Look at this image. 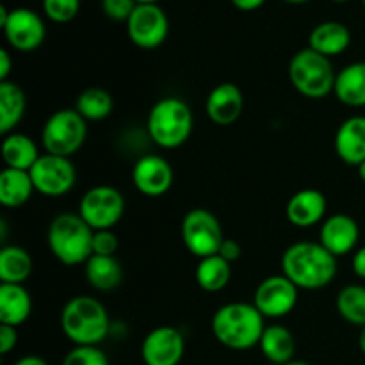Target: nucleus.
<instances>
[{"instance_id": "nucleus-48", "label": "nucleus", "mask_w": 365, "mask_h": 365, "mask_svg": "<svg viewBox=\"0 0 365 365\" xmlns=\"http://www.w3.org/2000/svg\"><path fill=\"white\" fill-rule=\"evenodd\" d=\"M362 4H364V9H365V0H362Z\"/></svg>"}, {"instance_id": "nucleus-27", "label": "nucleus", "mask_w": 365, "mask_h": 365, "mask_svg": "<svg viewBox=\"0 0 365 365\" xmlns=\"http://www.w3.org/2000/svg\"><path fill=\"white\" fill-rule=\"evenodd\" d=\"M84 273L89 285L102 292L114 291L116 287H120L121 280H123V267L118 262L116 257L93 255L84 264Z\"/></svg>"}, {"instance_id": "nucleus-26", "label": "nucleus", "mask_w": 365, "mask_h": 365, "mask_svg": "<svg viewBox=\"0 0 365 365\" xmlns=\"http://www.w3.org/2000/svg\"><path fill=\"white\" fill-rule=\"evenodd\" d=\"M27 109L25 93L16 82H0V134L14 132Z\"/></svg>"}, {"instance_id": "nucleus-35", "label": "nucleus", "mask_w": 365, "mask_h": 365, "mask_svg": "<svg viewBox=\"0 0 365 365\" xmlns=\"http://www.w3.org/2000/svg\"><path fill=\"white\" fill-rule=\"evenodd\" d=\"M135 6V0H102L103 14L114 21H127L134 13Z\"/></svg>"}, {"instance_id": "nucleus-14", "label": "nucleus", "mask_w": 365, "mask_h": 365, "mask_svg": "<svg viewBox=\"0 0 365 365\" xmlns=\"http://www.w3.org/2000/svg\"><path fill=\"white\" fill-rule=\"evenodd\" d=\"M185 341L180 330L173 327H157L141 344L145 365H178L184 359Z\"/></svg>"}, {"instance_id": "nucleus-12", "label": "nucleus", "mask_w": 365, "mask_h": 365, "mask_svg": "<svg viewBox=\"0 0 365 365\" xmlns=\"http://www.w3.org/2000/svg\"><path fill=\"white\" fill-rule=\"evenodd\" d=\"M299 289L285 274H273L260 282L253 294V305L264 317L280 319L296 309Z\"/></svg>"}, {"instance_id": "nucleus-38", "label": "nucleus", "mask_w": 365, "mask_h": 365, "mask_svg": "<svg viewBox=\"0 0 365 365\" xmlns=\"http://www.w3.org/2000/svg\"><path fill=\"white\" fill-rule=\"evenodd\" d=\"M351 266H353V273H355L359 278H362V280H365V246L356 250L355 255H353Z\"/></svg>"}, {"instance_id": "nucleus-21", "label": "nucleus", "mask_w": 365, "mask_h": 365, "mask_svg": "<svg viewBox=\"0 0 365 365\" xmlns=\"http://www.w3.org/2000/svg\"><path fill=\"white\" fill-rule=\"evenodd\" d=\"M31 292L18 284L0 285V324L18 328L31 317Z\"/></svg>"}, {"instance_id": "nucleus-33", "label": "nucleus", "mask_w": 365, "mask_h": 365, "mask_svg": "<svg viewBox=\"0 0 365 365\" xmlns=\"http://www.w3.org/2000/svg\"><path fill=\"white\" fill-rule=\"evenodd\" d=\"M81 0H43V11L46 18L56 24H68L77 16Z\"/></svg>"}, {"instance_id": "nucleus-7", "label": "nucleus", "mask_w": 365, "mask_h": 365, "mask_svg": "<svg viewBox=\"0 0 365 365\" xmlns=\"http://www.w3.org/2000/svg\"><path fill=\"white\" fill-rule=\"evenodd\" d=\"M88 138V121L75 109H59L45 121L41 141L45 153L71 157Z\"/></svg>"}, {"instance_id": "nucleus-36", "label": "nucleus", "mask_w": 365, "mask_h": 365, "mask_svg": "<svg viewBox=\"0 0 365 365\" xmlns=\"http://www.w3.org/2000/svg\"><path fill=\"white\" fill-rule=\"evenodd\" d=\"M18 344V331L9 324H0V353L9 355Z\"/></svg>"}, {"instance_id": "nucleus-23", "label": "nucleus", "mask_w": 365, "mask_h": 365, "mask_svg": "<svg viewBox=\"0 0 365 365\" xmlns=\"http://www.w3.org/2000/svg\"><path fill=\"white\" fill-rule=\"evenodd\" d=\"M334 95L348 107H365V61L348 64L339 71Z\"/></svg>"}, {"instance_id": "nucleus-44", "label": "nucleus", "mask_w": 365, "mask_h": 365, "mask_svg": "<svg viewBox=\"0 0 365 365\" xmlns=\"http://www.w3.org/2000/svg\"><path fill=\"white\" fill-rule=\"evenodd\" d=\"M285 365H310V364L302 362V360H292V362H289V364H285Z\"/></svg>"}, {"instance_id": "nucleus-24", "label": "nucleus", "mask_w": 365, "mask_h": 365, "mask_svg": "<svg viewBox=\"0 0 365 365\" xmlns=\"http://www.w3.org/2000/svg\"><path fill=\"white\" fill-rule=\"evenodd\" d=\"M34 184L29 171L4 168L0 173V203L6 209L25 205L34 195Z\"/></svg>"}, {"instance_id": "nucleus-31", "label": "nucleus", "mask_w": 365, "mask_h": 365, "mask_svg": "<svg viewBox=\"0 0 365 365\" xmlns=\"http://www.w3.org/2000/svg\"><path fill=\"white\" fill-rule=\"evenodd\" d=\"M337 314L349 324L365 327V287L364 285H346L339 291L335 299Z\"/></svg>"}, {"instance_id": "nucleus-8", "label": "nucleus", "mask_w": 365, "mask_h": 365, "mask_svg": "<svg viewBox=\"0 0 365 365\" xmlns=\"http://www.w3.org/2000/svg\"><path fill=\"white\" fill-rule=\"evenodd\" d=\"M180 234L185 250L198 260L217 255L225 241L220 220L214 216V212L202 209V207L185 214L182 220Z\"/></svg>"}, {"instance_id": "nucleus-32", "label": "nucleus", "mask_w": 365, "mask_h": 365, "mask_svg": "<svg viewBox=\"0 0 365 365\" xmlns=\"http://www.w3.org/2000/svg\"><path fill=\"white\" fill-rule=\"evenodd\" d=\"M61 365H109V359L98 346H75Z\"/></svg>"}, {"instance_id": "nucleus-34", "label": "nucleus", "mask_w": 365, "mask_h": 365, "mask_svg": "<svg viewBox=\"0 0 365 365\" xmlns=\"http://www.w3.org/2000/svg\"><path fill=\"white\" fill-rule=\"evenodd\" d=\"M118 248H120V241L113 230H95V234H93V255L114 257Z\"/></svg>"}, {"instance_id": "nucleus-13", "label": "nucleus", "mask_w": 365, "mask_h": 365, "mask_svg": "<svg viewBox=\"0 0 365 365\" xmlns=\"http://www.w3.org/2000/svg\"><path fill=\"white\" fill-rule=\"evenodd\" d=\"M0 29L4 31L11 48L18 52H34L46 38V27L43 18L27 7H16L9 11Z\"/></svg>"}, {"instance_id": "nucleus-46", "label": "nucleus", "mask_w": 365, "mask_h": 365, "mask_svg": "<svg viewBox=\"0 0 365 365\" xmlns=\"http://www.w3.org/2000/svg\"><path fill=\"white\" fill-rule=\"evenodd\" d=\"M285 2H291V4H305L309 0H285Z\"/></svg>"}, {"instance_id": "nucleus-22", "label": "nucleus", "mask_w": 365, "mask_h": 365, "mask_svg": "<svg viewBox=\"0 0 365 365\" xmlns=\"http://www.w3.org/2000/svg\"><path fill=\"white\" fill-rule=\"evenodd\" d=\"M264 359L274 365H285L294 360L296 339L284 324H271L264 330L259 344Z\"/></svg>"}, {"instance_id": "nucleus-28", "label": "nucleus", "mask_w": 365, "mask_h": 365, "mask_svg": "<svg viewBox=\"0 0 365 365\" xmlns=\"http://www.w3.org/2000/svg\"><path fill=\"white\" fill-rule=\"evenodd\" d=\"M32 257L21 246H4L0 250V282L24 285L32 274Z\"/></svg>"}, {"instance_id": "nucleus-47", "label": "nucleus", "mask_w": 365, "mask_h": 365, "mask_svg": "<svg viewBox=\"0 0 365 365\" xmlns=\"http://www.w3.org/2000/svg\"><path fill=\"white\" fill-rule=\"evenodd\" d=\"M334 2H339V4H342V2H348V0H334Z\"/></svg>"}, {"instance_id": "nucleus-19", "label": "nucleus", "mask_w": 365, "mask_h": 365, "mask_svg": "<svg viewBox=\"0 0 365 365\" xmlns=\"http://www.w3.org/2000/svg\"><path fill=\"white\" fill-rule=\"evenodd\" d=\"M334 148L348 166L359 168L365 163V116H351L342 121L335 132Z\"/></svg>"}, {"instance_id": "nucleus-37", "label": "nucleus", "mask_w": 365, "mask_h": 365, "mask_svg": "<svg viewBox=\"0 0 365 365\" xmlns=\"http://www.w3.org/2000/svg\"><path fill=\"white\" fill-rule=\"evenodd\" d=\"M241 253H242V248H241V245L235 241V239L225 237V241H223V245H221L217 255H221L225 260H228V262L232 264V262H235L239 257H241Z\"/></svg>"}, {"instance_id": "nucleus-39", "label": "nucleus", "mask_w": 365, "mask_h": 365, "mask_svg": "<svg viewBox=\"0 0 365 365\" xmlns=\"http://www.w3.org/2000/svg\"><path fill=\"white\" fill-rule=\"evenodd\" d=\"M11 68H13V61H11V53L7 48L0 50V82L9 81Z\"/></svg>"}, {"instance_id": "nucleus-45", "label": "nucleus", "mask_w": 365, "mask_h": 365, "mask_svg": "<svg viewBox=\"0 0 365 365\" xmlns=\"http://www.w3.org/2000/svg\"><path fill=\"white\" fill-rule=\"evenodd\" d=\"M138 4H157L159 0H135Z\"/></svg>"}, {"instance_id": "nucleus-1", "label": "nucleus", "mask_w": 365, "mask_h": 365, "mask_svg": "<svg viewBox=\"0 0 365 365\" xmlns=\"http://www.w3.org/2000/svg\"><path fill=\"white\" fill-rule=\"evenodd\" d=\"M282 274L299 291H319L337 277V257L331 255L319 241H299L282 255Z\"/></svg>"}, {"instance_id": "nucleus-4", "label": "nucleus", "mask_w": 365, "mask_h": 365, "mask_svg": "<svg viewBox=\"0 0 365 365\" xmlns=\"http://www.w3.org/2000/svg\"><path fill=\"white\" fill-rule=\"evenodd\" d=\"M192 110L187 102L178 96H166L153 103L146 120L150 139L164 150L180 148L191 138Z\"/></svg>"}, {"instance_id": "nucleus-9", "label": "nucleus", "mask_w": 365, "mask_h": 365, "mask_svg": "<svg viewBox=\"0 0 365 365\" xmlns=\"http://www.w3.org/2000/svg\"><path fill=\"white\" fill-rule=\"evenodd\" d=\"M123 212L125 198L113 185H95L78 202V216L93 230H113Z\"/></svg>"}, {"instance_id": "nucleus-30", "label": "nucleus", "mask_w": 365, "mask_h": 365, "mask_svg": "<svg viewBox=\"0 0 365 365\" xmlns=\"http://www.w3.org/2000/svg\"><path fill=\"white\" fill-rule=\"evenodd\" d=\"M114 109V98L102 88H88L77 96L75 110L86 121H102L110 116Z\"/></svg>"}, {"instance_id": "nucleus-3", "label": "nucleus", "mask_w": 365, "mask_h": 365, "mask_svg": "<svg viewBox=\"0 0 365 365\" xmlns=\"http://www.w3.org/2000/svg\"><path fill=\"white\" fill-rule=\"evenodd\" d=\"M61 328L75 346H100L109 335V314L100 299L75 296L61 312Z\"/></svg>"}, {"instance_id": "nucleus-18", "label": "nucleus", "mask_w": 365, "mask_h": 365, "mask_svg": "<svg viewBox=\"0 0 365 365\" xmlns=\"http://www.w3.org/2000/svg\"><path fill=\"white\" fill-rule=\"evenodd\" d=\"M327 196L317 189H302L289 198L285 216L289 223L298 228H309L321 223L327 216Z\"/></svg>"}, {"instance_id": "nucleus-5", "label": "nucleus", "mask_w": 365, "mask_h": 365, "mask_svg": "<svg viewBox=\"0 0 365 365\" xmlns=\"http://www.w3.org/2000/svg\"><path fill=\"white\" fill-rule=\"evenodd\" d=\"M93 230L77 214L63 212L48 227V248L64 266H82L93 257Z\"/></svg>"}, {"instance_id": "nucleus-11", "label": "nucleus", "mask_w": 365, "mask_h": 365, "mask_svg": "<svg viewBox=\"0 0 365 365\" xmlns=\"http://www.w3.org/2000/svg\"><path fill=\"white\" fill-rule=\"evenodd\" d=\"M130 41L143 50H153L166 41L170 34V20L157 4H138L127 20Z\"/></svg>"}, {"instance_id": "nucleus-17", "label": "nucleus", "mask_w": 365, "mask_h": 365, "mask_svg": "<svg viewBox=\"0 0 365 365\" xmlns=\"http://www.w3.org/2000/svg\"><path fill=\"white\" fill-rule=\"evenodd\" d=\"M242 110H245V95L234 82H221L207 96V118L220 127L235 123L241 118Z\"/></svg>"}, {"instance_id": "nucleus-40", "label": "nucleus", "mask_w": 365, "mask_h": 365, "mask_svg": "<svg viewBox=\"0 0 365 365\" xmlns=\"http://www.w3.org/2000/svg\"><path fill=\"white\" fill-rule=\"evenodd\" d=\"M264 2H266V0H232V4H234L239 11H255L259 9V7H262Z\"/></svg>"}, {"instance_id": "nucleus-42", "label": "nucleus", "mask_w": 365, "mask_h": 365, "mask_svg": "<svg viewBox=\"0 0 365 365\" xmlns=\"http://www.w3.org/2000/svg\"><path fill=\"white\" fill-rule=\"evenodd\" d=\"M359 348L360 351L365 355V327L360 328V335H359Z\"/></svg>"}, {"instance_id": "nucleus-16", "label": "nucleus", "mask_w": 365, "mask_h": 365, "mask_svg": "<svg viewBox=\"0 0 365 365\" xmlns=\"http://www.w3.org/2000/svg\"><path fill=\"white\" fill-rule=\"evenodd\" d=\"M360 241V227L355 217L348 214H334L323 221L319 242L335 257L351 253Z\"/></svg>"}, {"instance_id": "nucleus-15", "label": "nucleus", "mask_w": 365, "mask_h": 365, "mask_svg": "<svg viewBox=\"0 0 365 365\" xmlns=\"http://www.w3.org/2000/svg\"><path fill=\"white\" fill-rule=\"evenodd\" d=\"M173 168L160 155L141 157L132 170L134 187L148 198H159L166 195L173 187Z\"/></svg>"}, {"instance_id": "nucleus-10", "label": "nucleus", "mask_w": 365, "mask_h": 365, "mask_svg": "<svg viewBox=\"0 0 365 365\" xmlns=\"http://www.w3.org/2000/svg\"><path fill=\"white\" fill-rule=\"evenodd\" d=\"M31 178L36 192L48 198H59L68 195L77 182V170L70 157L45 153L31 168Z\"/></svg>"}, {"instance_id": "nucleus-43", "label": "nucleus", "mask_w": 365, "mask_h": 365, "mask_svg": "<svg viewBox=\"0 0 365 365\" xmlns=\"http://www.w3.org/2000/svg\"><path fill=\"white\" fill-rule=\"evenodd\" d=\"M359 177H360V180H362L365 184V163H362L359 166Z\"/></svg>"}, {"instance_id": "nucleus-25", "label": "nucleus", "mask_w": 365, "mask_h": 365, "mask_svg": "<svg viewBox=\"0 0 365 365\" xmlns=\"http://www.w3.org/2000/svg\"><path fill=\"white\" fill-rule=\"evenodd\" d=\"M39 157L41 153L29 135L21 134V132H11V134L4 135L2 160L6 168L31 171Z\"/></svg>"}, {"instance_id": "nucleus-29", "label": "nucleus", "mask_w": 365, "mask_h": 365, "mask_svg": "<svg viewBox=\"0 0 365 365\" xmlns=\"http://www.w3.org/2000/svg\"><path fill=\"white\" fill-rule=\"evenodd\" d=\"M196 284L205 292H220L230 284L232 264L221 255H210L198 260L195 271Z\"/></svg>"}, {"instance_id": "nucleus-2", "label": "nucleus", "mask_w": 365, "mask_h": 365, "mask_svg": "<svg viewBox=\"0 0 365 365\" xmlns=\"http://www.w3.org/2000/svg\"><path fill=\"white\" fill-rule=\"evenodd\" d=\"M266 317L253 303H227L214 312L210 330L216 341L232 351H248L260 344Z\"/></svg>"}, {"instance_id": "nucleus-20", "label": "nucleus", "mask_w": 365, "mask_h": 365, "mask_svg": "<svg viewBox=\"0 0 365 365\" xmlns=\"http://www.w3.org/2000/svg\"><path fill=\"white\" fill-rule=\"evenodd\" d=\"M351 45V32L341 21L328 20L316 25L309 34V48L324 57L341 56Z\"/></svg>"}, {"instance_id": "nucleus-6", "label": "nucleus", "mask_w": 365, "mask_h": 365, "mask_svg": "<svg viewBox=\"0 0 365 365\" xmlns=\"http://www.w3.org/2000/svg\"><path fill=\"white\" fill-rule=\"evenodd\" d=\"M289 78L299 95L321 100L334 93L337 73L334 71L330 57L321 56L307 46L292 56L289 63Z\"/></svg>"}, {"instance_id": "nucleus-41", "label": "nucleus", "mask_w": 365, "mask_h": 365, "mask_svg": "<svg viewBox=\"0 0 365 365\" xmlns=\"http://www.w3.org/2000/svg\"><path fill=\"white\" fill-rule=\"evenodd\" d=\"M13 365H48V362L38 355H27V356H21V359H18Z\"/></svg>"}]
</instances>
